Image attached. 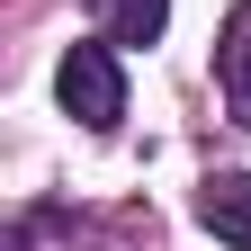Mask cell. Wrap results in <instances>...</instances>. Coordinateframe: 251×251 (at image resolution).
Instances as JSON below:
<instances>
[{
  "label": "cell",
  "instance_id": "3",
  "mask_svg": "<svg viewBox=\"0 0 251 251\" xmlns=\"http://www.w3.org/2000/svg\"><path fill=\"white\" fill-rule=\"evenodd\" d=\"M215 90H225V117L251 126V0H233V18L215 27Z\"/></svg>",
  "mask_w": 251,
  "mask_h": 251
},
{
  "label": "cell",
  "instance_id": "4",
  "mask_svg": "<svg viewBox=\"0 0 251 251\" xmlns=\"http://www.w3.org/2000/svg\"><path fill=\"white\" fill-rule=\"evenodd\" d=\"M90 18H99L108 45H152L171 27V0H90Z\"/></svg>",
  "mask_w": 251,
  "mask_h": 251
},
{
  "label": "cell",
  "instance_id": "1",
  "mask_svg": "<svg viewBox=\"0 0 251 251\" xmlns=\"http://www.w3.org/2000/svg\"><path fill=\"white\" fill-rule=\"evenodd\" d=\"M54 99H63V117H81L90 135H117L126 126V63H117V45L108 36L72 45L54 63Z\"/></svg>",
  "mask_w": 251,
  "mask_h": 251
},
{
  "label": "cell",
  "instance_id": "2",
  "mask_svg": "<svg viewBox=\"0 0 251 251\" xmlns=\"http://www.w3.org/2000/svg\"><path fill=\"white\" fill-rule=\"evenodd\" d=\"M198 225H206L215 242L251 251V171H206V179H198Z\"/></svg>",
  "mask_w": 251,
  "mask_h": 251
}]
</instances>
